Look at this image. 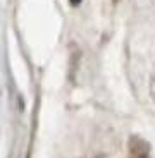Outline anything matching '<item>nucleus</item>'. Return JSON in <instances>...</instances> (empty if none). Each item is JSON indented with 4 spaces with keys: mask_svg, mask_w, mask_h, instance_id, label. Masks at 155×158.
Returning a JSON list of instances; mask_svg holds the SVG:
<instances>
[{
    "mask_svg": "<svg viewBox=\"0 0 155 158\" xmlns=\"http://www.w3.org/2000/svg\"><path fill=\"white\" fill-rule=\"evenodd\" d=\"M71 4L72 5H78V4H81V0H71Z\"/></svg>",
    "mask_w": 155,
    "mask_h": 158,
    "instance_id": "1",
    "label": "nucleus"
}]
</instances>
